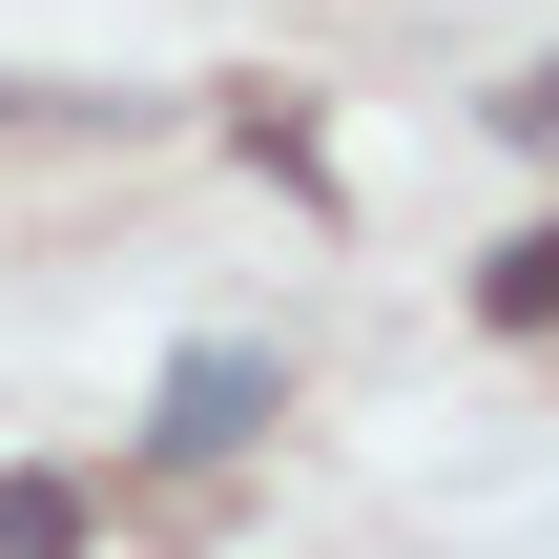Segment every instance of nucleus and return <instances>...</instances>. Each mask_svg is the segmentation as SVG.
I'll return each mask as SVG.
<instances>
[{
  "instance_id": "nucleus-1",
  "label": "nucleus",
  "mask_w": 559,
  "mask_h": 559,
  "mask_svg": "<svg viewBox=\"0 0 559 559\" xmlns=\"http://www.w3.org/2000/svg\"><path fill=\"white\" fill-rule=\"evenodd\" d=\"M249 415H270V373H249V353H187V373H166V456H228Z\"/></svg>"
},
{
  "instance_id": "nucleus-2",
  "label": "nucleus",
  "mask_w": 559,
  "mask_h": 559,
  "mask_svg": "<svg viewBox=\"0 0 559 559\" xmlns=\"http://www.w3.org/2000/svg\"><path fill=\"white\" fill-rule=\"evenodd\" d=\"M477 311H498V332H559V228H519V249L477 270Z\"/></svg>"
}]
</instances>
